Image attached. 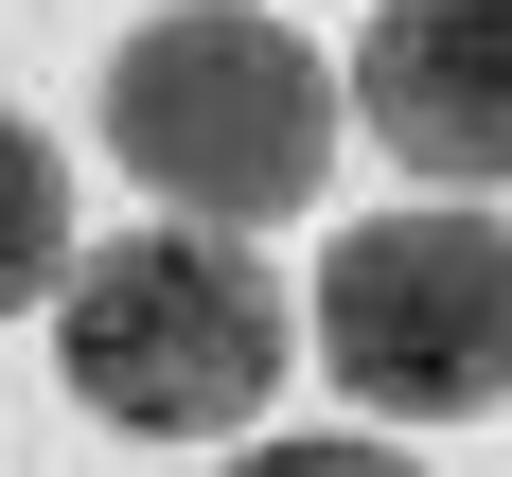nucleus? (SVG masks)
<instances>
[{"label":"nucleus","mask_w":512,"mask_h":477,"mask_svg":"<svg viewBox=\"0 0 512 477\" xmlns=\"http://www.w3.org/2000/svg\"><path fill=\"white\" fill-rule=\"evenodd\" d=\"M53 283H71V159H53L18 106H0V318L53 301Z\"/></svg>","instance_id":"nucleus-5"},{"label":"nucleus","mask_w":512,"mask_h":477,"mask_svg":"<svg viewBox=\"0 0 512 477\" xmlns=\"http://www.w3.org/2000/svg\"><path fill=\"white\" fill-rule=\"evenodd\" d=\"M318 354L371 424L512 407V230L495 212H371L318 265Z\"/></svg>","instance_id":"nucleus-3"},{"label":"nucleus","mask_w":512,"mask_h":477,"mask_svg":"<svg viewBox=\"0 0 512 477\" xmlns=\"http://www.w3.org/2000/svg\"><path fill=\"white\" fill-rule=\"evenodd\" d=\"M53 371L142 442H230L283 389V283L230 230H106L53 283Z\"/></svg>","instance_id":"nucleus-2"},{"label":"nucleus","mask_w":512,"mask_h":477,"mask_svg":"<svg viewBox=\"0 0 512 477\" xmlns=\"http://www.w3.org/2000/svg\"><path fill=\"white\" fill-rule=\"evenodd\" d=\"M336 124H371L442 195H495L512 177V0H389L336 71Z\"/></svg>","instance_id":"nucleus-4"},{"label":"nucleus","mask_w":512,"mask_h":477,"mask_svg":"<svg viewBox=\"0 0 512 477\" xmlns=\"http://www.w3.org/2000/svg\"><path fill=\"white\" fill-rule=\"evenodd\" d=\"M230 477H407V460H389V442H248Z\"/></svg>","instance_id":"nucleus-6"},{"label":"nucleus","mask_w":512,"mask_h":477,"mask_svg":"<svg viewBox=\"0 0 512 477\" xmlns=\"http://www.w3.org/2000/svg\"><path fill=\"white\" fill-rule=\"evenodd\" d=\"M106 142H124V177L159 212L265 230L336 159V53L283 36L265 0H177V18H142V36L106 53Z\"/></svg>","instance_id":"nucleus-1"}]
</instances>
